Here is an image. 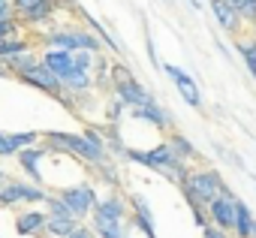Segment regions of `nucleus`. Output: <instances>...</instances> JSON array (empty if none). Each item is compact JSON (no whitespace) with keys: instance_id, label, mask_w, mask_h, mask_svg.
I'll list each match as a JSON object with an SVG mask.
<instances>
[{"instance_id":"1","label":"nucleus","mask_w":256,"mask_h":238,"mask_svg":"<svg viewBox=\"0 0 256 238\" xmlns=\"http://www.w3.org/2000/svg\"><path fill=\"white\" fill-rule=\"evenodd\" d=\"M42 139H46V148H48V151H64V154H72L76 160H84V163H90L94 169L112 160V154H108V148H106L102 133H100V130H94V127H88L84 133L46 130V133H42Z\"/></svg>"},{"instance_id":"2","label":"nucleus","mask_w":256,"mask_h":238,"mask_svg":"<svg viewBox=\"0 0 256 238\" xmlns=\"http://www.w3.org/2000/svg\"><path fill=\"white\" fill-rule=\"evenodd\" d=\"M124 157L130 160V163H139V166H145V169L163 175V178L172 181L175 187H181L184 178H187V172L193 169V166H184L181 160H175V154H172V148L166 145V139L157 142L154 148H145V151H142V148H126Z\"/></svg>"},{"instance_id":"3","label":"nucleus","mask_w":256,"mask_h":238,"mask_svg":"<svg viewBox=\"0 0 256 238\" xmlns=\"http://www.w3.org/2000/svg\"><path fill=\"white\" fill-rule=\"evenodd\" d=\"M229 184L223 181L220 169L217 166H199V169H190L184 184H181V193L187 199L190 208H205L217 193H223Z\"/></svg>"},{"instance_id":"4","label":"nucleus","mask_w":256,"mask_h":238,"mask_svg":"<svg viewBox=\"0 0 256 238\" xmlns=\"http://www.w3.org/2000/svg\"><path fill=\"white\" fill-rule=\"evenodd\" d=\"M108 82H112V90H114V100L124 106V108H142V106H151L157 102L154 94L126 70L124 64H114L112 72H108Z\"/></svg>"},{"instance_id":"5","label":"nucleus","mask_w":256,"mask_h":238,"mask_svg":"<svg viewBox=\"0 0 256 238\" xmlns=\"http://www.w3.org/2000/svg\"><path fill=\"white\" fill-rule=\"evenodd\" d=\"M70 211H72V217L82 223L84 217H90V211H94V205H96V199H100V193H96V187L90 184V181H76V184H66V187H60L58 193H54Z\"/></svg>"},{"instance_id":"6","label":"nucleus","mask_w":256,"mask_h":238,"mask_svg":"<svg viewBox=\"0 0 256 238\" xmlns=\"http://www.w3.org/2000/svg\"><path fill=\"white\" fill-rule=\"evenodd\" d=\"M64 0H12V18L22 24H30V28H42L54 18L58 6Z\"/></svg>"},{"instance_id":"7","label":"nucleus","mask_w":256,"mask_h":238,"mask_svg":"<svg viewBox=\"0 0 256 238\" xmlns=\"http://www.w3.org/2000/svg\"><path fill=\"white\" fill-rule=\"evenodd\" d=\"M48 199V190L46 187H36V184H28V181H6L4 190H0V208H16L22 202H30V205H40Z\"/></svg>"},{"instance_id":"8","label":"nucleus","mask_w":256,"mask_h":238,"mask_svg":"<svg viewBox=\"0 0 256 238\" xmlns=\"http://www.w3.org/2000/svg\"><path fill=\"white\" fill-rule=\"evenodd\" d=\"M235 190L226 187L223 193H217L208 205H205V214H208V226H217L223 232L232 235V214H235Z\"/></svg>"},{"instance_id":"9","label":"nucleus","mask_w":256,"mask_h":238,"mask_svg":"<svg viewBox=\"0 0 256 238\" xmlns=\"http://www.w3.org/2000/svg\"><path fill=\"white\" fill-rule=\"evenodd\" d=\"M163 72L172 78V84L178 88V94H181V100H184L187 106L202 108V90H199L196 78H193L184 66H178V64H163Z\"/></svg>"},{"instance_id":"10","label":"nucleus","mask_w":256,"mask_h":238,"mask_svg":"<svg viewBox=\"0 0 256 238\" xmlns=\"http://www.w3.org/2000/svg\"><path fill=\"white\" fill-rule=\"evenodd\" d=\"M94 220H108V223H126L130 220V205L120 193H108L102 199H96L94 211H90Z\"/></svg>"},{"instance_id":"11","label":"nucleus","mask_w":256,"mask_h":238,"mask_svg":"<svg viewBox=\"0 0 256 238\" xmlns=\"http://www.w3.org/2000/svg\"><path fill=\"white\" fill-rule=\"evenodd\" d=\"M130 205V226H136L145 238H157V226H154V211H151V202L142 196V193H133L126 199Z\"/></svg>"},{"instance_id":"12","label":"nucleus","mask_w":256,"mask_h":238,"mask_svg":"<svg viewBox=\"0 0 256 238\" xmlns=\"http://www.w3.org/2000/svg\"><path fill=\"white\" fill-rule=\"evenodd\" d=\"M18 82H24V84H30V88H36V90H42V94H52V96H60L64 94V88H60V82L42 66V64H36L34 70H28V72H22L18 76Z\"/></svg>"},{"instance_id":"13","label":"nucleus","mask_w":256,"mask_h":238,"mask_svg":"<svg viewBox=\"0 0 256 238\" xmlns=\"http://www.w3.org/2000/svg\"><path fill=\"white\" fill-rule=\"evenodd\" d=\"M48 154V148L46 145H34V148H24V151H18L16 157H18V163H22V169H24V175L28 178H34V184L36 187H46V178H42V157Z\"/></svg>"},{"instance_id":"14","label":"nucleus","mask_w":256,"mask_h":238,"mask_svg":"<svg viewBox=\"0 0 256 238\" xmlns=\"http://www.w3.org/2000/svg\"><path fill=\"white\" fill-rule=\"evenodd\" d=\"M42 139V133L28 130V133H0V157H12L24 148H34Z\"/></svg>"},{"instance_id":"15","label":"nucleus","mask_w":256,"mask_h":238,"mask_svg":"<svg viewBox=\"0 0 256 238\" xmlns=\"http://www.w3.org/2000/svg\"><path fill=\"white\" fill-rule=\"evenodd\" d=\"M130 112H133L136 121L151 124V127H157V130H163V133H172V114H169L160 102H151V106H142V108H130Z\"/></svg>"},{"instance_id":"16","label":"nucleus","mask_w":256,"mask_h":238,"mask_svg":"<svg viewBox=\"0 0 256 238\" xmlns=\"http://www.w3.org/2000/svg\"><path fill=\"white\" fill-rule=\"evenodd\" d=\"M78 34H82V28H52V30L46 34V46H48V48H58V52L76 54V52H82Z\"/></svg>"},{"instance_id":"17","label":"nucleus","mask_w":256,"mask_h":238,"mask_svg":"<svg viewBox=\"0 0 256 238\" xmlns=\"http://www.w3.org/2000/svg\"><path fill=\"white\" fill-rule=\"evenodd\" d=\"M40 64H42L60 84H64V78L76 70V66H72V54H70V52H58V48H46L42 58H40Z\"/></svg>"},{"instance_id":"18","label":"nucleus","mask_w":256,"mask_h":238,"mask_svg":"<svg viewBox=\"0 0 256 238\" xmlns=\"http://www.w3.org/2000/svg\"><path fill=\"white\" fill-rule=\"evenodd\" d=\"M253 223H256V214H253V208L241 199V196H235V214H232V238H250V232H253Z\"/></svg>"},{"instance_id":"19","label":"nucleus","mask_w":256,"mask_h":238,"mask_svg":"<svg viewBox=\"0 0 256 238\" xmlns=\"http://www.w3.org/2000/svg\"><path fill=\"white\" fill-rule=\"evenodd\" d=\"M166 145L172 148L175 160H181L184 166H190V163H196V160H199V148H196L184 133H178V130H172V133L166 136Z\"/></svg>"},{"instance_id":"20","label":"nucleus","mask_w":256,"mask_h":238,"mask_svg":"<svg viewBox=\"0 0 256 238\" xmlns=\"http://www.w3.org/2000/svg\"><path fill=\"white\" fill-rule=\"evenodd\" d=\"M16 232L24 235V238L42 235V232H46V211H40V208H28L24 214H18V217H16Z\"/></svg>"},{"instance_id":"21","label":"nucleus","mask_w":256,"mask_h":238,"mask_svg":"<svg viewBox=\"0 0 256 238\" xmlns=\"http://www.w3.org/2000/svg\"><path fill=\"white\" fill-rule=\"evenodd\" d=\"M208 10H211L214 22L220 24V30H226V34H238L241 30V18L232 12V6L226 4V0H208Z\"/></svg>"},{"instance_id":"22","label":"nucleus","mask_w":256,"mask_h":238,"mask_svg":"<svg viewBox=\"0 0 256 238\" xmlns=\"http://www.w3.org/2000/svg\"><path fill=\"white\" fill-rule=\"evenodd\" d=\"M90 229L96 238H130V220L126 223H108V220H94L90 217Z\"/></svg>"},{"instance_id":"23","label":"nucleus","mask_w":256,"mask_h":238,"mask_svg":"<svg viewBox=\"0 0 256 238\" xmlns=\"http://www.w3.org/2000/svg\"><path fill=\"white\" fill-rule=\"evenodd\" d=\"M235 54L244 60L250 78L256 82V40H253V36H238V40H235Z\"/></svg>"},{"instance_id":"24","label":"nucleus","mask_w":256,"mask_h":238,"mask_svg":"<svg viewBox=\"0 0 256 238\" xmlns=\"http://www.w3.org/2000/svg\"><path fill=\"white\" fill-rule=\"evenodd\" d=\"M6 64V70H10V76H22V72H28V70H34L36 64H40V58H36V52L30 48V52H22V54H16V58H10V60H4Z\"/></svg>"},{"instance_id":"25","label":"nucleus","mask_w":256,"mask_h":238,"mask_svg":"<svg viewBox=\"0 0 256 238\" xmlns=\"http://www.w3.org/2000/svg\"><path fill=\"white\" fill-rule=\"evenodd\" d=\"M76 226H78V220H72V217H48L46 214V232L52 238H70V232Z\"/></svg>"},{"instance_id":"26","label":"nucleus","mask_w":256,"mask_h":238,"mask_svg":"<svg viewBox=\"0 0 256 238\" xmlns=\"http://www.w3.org/2000/svg\"><path fill=\"white\" fill-rule=\"evenodd\" d=\"M226 4L232 6V12L241 18V24L247 22L250 28L256 24V0H226Z\"/></svg>"},{"instance_id":"27","label":"nucleus","mask_w":256,"mask_h":238,"mask_svg":"<svg viewBox=\"0 0 256 238\" xmlns=\"http://www.w3.org/2000/svg\"><path fill=\"white\" fill-rule=\"evenodd\" d=\"M22 52H30V42L24 36H16V40H4V42H0V60H10V58H16Z\"/></svg>"},{"instance_id":"28","label":"nucleus","mask_w":256,"mask_h":238,"mask_svg":"<svg viewBox=\"0 0 256 238\" xmlns=\"http://www.w3.org/2000/svg\"><path fill=\"white\" fill-rule=\"evenodd\" d=\"M94 64H96V54H90V52H76L72 54V66L78 72H94Z\"/></svg>"},{"instance_id":"29","label":"nucleus","mask_w":256,"mask_h":238,"mask_svg":"<svg viewBox=\"0 0 256 238\" xmlns=\"http://www.w3.org/2000/svg\"><path fill=\"white\" fill-rule=\"evenodd\" d=\"M96 172H100V178L106 181V184H112V187H118L120 184V178H118V166L108 160V163H102V166H96Z\"/></svg>"},{"instance_id":"30","label":"nucleus","mask_w":256,"mask_h":238,"mask_svg":"<svg viewBox=\"0 0 256 238\" xmlns=\"http://www.w3.org/2000/svg\"><path fill=\"white\" fill-rule=\"evenodd\" d=\"M18 22L16 18H6V22H0V42H4V40H16L18 36Z\"/></svg>"},{"instance_id":"31","label":"nucleus","mask_w":256,"mask_h":238,"mask_svg":"<svg viewBox=\"0 0 256 238\" xmlns=\"http://www.w3.org/2000/svg\"><path fill=\"white\" fill-rule=\"evenodd\" d=\"M190 214H193V223H196L199 229L208 226V214H205V208H190Z\"/></svg>"},{"instance_id":"32","label":"nucleus","mask_w":256,"mask_h":238,"mask_svg":"<svg viewBox=\"0 0 256 238\" xmlns=\"http://www.w3.org/2000/svg\"><path fill=\"white\" fill-rule=\"evenodd\" d=\"M70 238H96V235H94V229H90V226L78 223V226H76V229L70 232Z\"/></svg>"},{"instance_id":"33","label":"nucleus","mask_w":256,"mask_h":238,"mask_svg":"<svg viewBox=\"0 0 256 238\" xmlns=\"http://www.w3.org/2000/svg\"><path fill=\"white\" fill-rule=\"evenodd\" d=\"M202 238H232V235L223 232V229H217V226H205L202 229Z\"/></svg>"},{"instance_id":"34","label":"nucleus","mask_w":256,"mask_h":238,"mask_svg":"<svg viewBox=\"0 0 256 238\" xmlns=\"http://www.w3.org/2000/svg\"><path fill=\"white\" fill-rule=\"evenodd\" d=\"M6 18H12V4L10 0H0V22H6Z\"/></svg>"},{"instance_id":"35","label":"nucleus","mask_w":256,"mask_h":238,"mask_svg":"<svg viewBox=\"0 0 256 238\" xmlns=\"http://www.w3.org/2000/svg\"><path fill=\"white\" fill-rule=\"evenodd\" d=\"M6 181H10V175H6L4 169H0V190H4V184H6Z\"/></svg>"},{"instance_id":"36","label":"nucleus","mask_w":256,"mask_h":238,"mask_svg":"<svg viewBox=\"0 0 256 238\" xmlns=\"http://www.w3.org/2000/svg\"><path fill=\"white\" fill-rule=\"evenodd\" d=\"M0 76H10V70H6V64L0 60Z\"/></svg>"},{"instance_id":"37","label":"nucleus","mask_w":256,"mask_h":238,"mask_svg":"<svg viewBox=\"0 0 256 238\" xmlns=\"http://www.w3.org/2000/svg\"><path fill=\"white\" fill-rule=\"evenodd\" d=\"M187 4H190L193 10H202V4H199V0H187Z\"/></svg>"},{"instance_id":"38","label":"nucleus","mask_w":256,"mask_h":238,"mask_svg":"<svg viewBox=\"0 0 256 238\" xmlns=\"http://www.w3.org/2000/svg\"><path fill=\"white\" fill-rule=\"evenodd\" d=\"M250 238H256V223H253V232H250Z\"/></svg>"},{"instance_id":"39","label":"nucleus","mask_w":256,"mask_h":238,"mask_svg":"<svg viewBox=\"0 0 256 238\" xmlns=\"http://www.w3.org/2000/svg\"><path fill=\"white\" fill-rule=\"evenodd\" d=\"M250 178H253V184H256V175H250Z\"/></svg>"},{"instance_id":"40","label":"nucleus","mask_w":256,"mask_h":238,"mask_svg":"<svg viewBox=\"0 0 256 238\" xmlns=\"http://www.w3.org/2000/svg\"><path fill=\"white\" fill-rule=\"evenodd\" d=\"M10 4H12V0H10Z\"/></svg>"}]
</instances>
